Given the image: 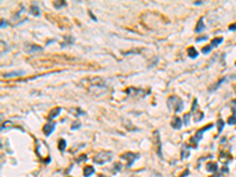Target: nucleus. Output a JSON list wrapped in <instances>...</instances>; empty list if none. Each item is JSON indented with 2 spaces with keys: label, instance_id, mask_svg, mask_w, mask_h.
Instances as JSON below:
<instances>
[{
  "label": "nucleus",
  "instance_id": "17",
  "mask_svg": "<svg viewBox=\"0 0 236 177\" xmlns=\"http://www.w3.org/2000/svg\"><path fill=\"white\" fill-rule=\"evenodd\" d=\"M226 80H227V78H226V77H224V78H222V79H220V80H218V82H217V83L214 85V87H210V88H209V91H215V90H217V88L220 87V85H221V84H223V83H224Z\"/></svg>",
  "mask_w": 236,
  "mask_h": 177
},
{
  "label": "nucleus",
  "instance_id": "31",
  "mask_svg": "<svg viewBox=\"0 0 236 177\" xmlns=\"http://www.w3.org/2000/svg\"><path fill=\"white\" fill-rule=\"evenodd\" d=\"M6 26H8V24L5 21V20H1V29H4V27H6Z\"/></svg>",
  "mask_w": 236,
  "mask_h": 177
},
{
  "label": "nucleus",
  "instance_id": "22",
  "mask_svg": "<svg viewBox=\"0 0 236 177\" xmlns=\"http://www.w3.org/2000/svg\"><path fill=\"white\" fill-rule=\"evenodd\" d=\"M213 50V47H212V45H208V46H204L203 48H202V53L203 54H208L210 51Z\"/></svg>",
  "mask_w": 236,
  "mask_h": 177
},
{
  "label": "nucleus",
  "instance_id": "19",
  "mask_svg": "<svg viewBox=\"0 0 236 177\" xmlns=\"http://www.w3.org/2000/svg\"><path fill=\"white\" fill-rule=\"evenodd\" d=\"M11 128H13V124H12L10 120H6V122H4L3 125H1V131L8 130V129H11Z\"/></svg>",
  "mask_w": 236,
  "mask_h": 177
},
{
  "label": "nucleus",
  "instance_id": "21",
  "mask_svg": "<svg viewBox=\"0 0 236 177\" xmlns=\"http://www.w3.org/2000/svg\"><path fill=\"white\" fill-rule=\"evenodd\" d=\"M190 117H191L190 113H185V115L183 116V124H184V125H189V123H190Z\"/></svg>",
  "mask_w": 236,
  "mask_h": 177
},
{
  "label": "nucleus",
  "instance_id": "23",
  "mask_svg": "<svg viewBox=\"0 0 236 177\" xmlns=\"http://www.w3.org/2000/svg\"><path fill=\"white\" fill-rule=\"evenodd\" d=\"M80 122H78V120H76V122H73V124L71 125V130H77V129H79L80 128Z\"/></svg>",
  "mask_w": 236,
  "mask_h": 177
},
{
  "label": "nucleus",
  "instance_id": "4",
  "mask_svg": "<svg viewBox=\"0 0 236 177\" xmlns=\"http://www.w3.org/2000/svg\"><path fill=\"white\" fill-rule=\"evenodd\" d=\"M122 158L123 159H127L129 163L127 164V167L128 168H130L132 164L135 163V161L137 159V158H139V154H136V152H127V154H123L122 155Z\"/></svg>",
  "mask_w": 236,
  "mask_h": 177
},
{
  "label": "nucleus",
  "instance_id": "32",
  "mask_svg": "<svg viewBox=\"0 0 236 177\" xmlns=\"http://www.w3.org/2000/svg\"><path fill=\"white\" fill-rule=\"evenodd\" d=\"M222 172H223V174H227V172H228V168H227V167H224V168L222 169Z\"/></svg>",
  "mask_w": 236,
  "mask_h": 177
},
{
  "label": "nucleus",
  "instance_id": "29",
  "mask_svg": "<svg viewBox=\"0 0 236 177\" xmlns=\"http://www.w3.org/2000/svg\"><path fill=\"white\" fill-rule=\"evenodd\" d=\"M229 30H230V31H236V22L229 25Z\"/></svg>",
  "mask_w": 236,
  "mask_h": 177
},
{
  "label": "nucleus",
  "instance_id": "6",
  "mask_svg": "<svg viewBox=\"0 0 236 177\" xmlns=\"http://www.w3.org/2000/svg\"><path fill=\"white\" fill-rule=\"evenodd\" d=\"M127 93L130 96H139V95H145L146 92L142 88H135V87H129L127 88Z\"/></svg>",
  "mask_w": 236,
  "mask_h": 177
},
{
  "label": "nucleus",
  "instance_id": "8",
  "mask_svg": "<svg viewBox=\"0 0 236 177\" xmlns=\"http://www.w3.org/2000/svg\"><path fill=\"white\" fill-rule=\"evenodd\" d=\"M182 125H183V120L180 117H175L172 119V122H171V126L175 130H180L182 128Z\"/></svg>",
  "mask_w": 236,
  "mask_h": 177
},
{
  "label": "nucleus",
  "instance_id": "7",
  "mask_svg": "<svg viewBox=\"0 0 236 177\" xmlns=\"http://www.w3.org/2000/svg\"><path fill=\"white\" fill-rule=\"evenodd\" d=\"M205 169H207V171H209V172L216 174V172H217V169H218V165H217L216 162H208L207 165H205Z\"/></svg>",
  "mask_w": 236,
  "mask_h": 177
},
{
  "label": "nucleus",
  "instance_id": "12",
  "mask_svg": "<svg viewBox=\"0 0 236 177\" xmlns=\"http://www.w3.org/2000/svg\"><path fill=\"white\" fill-rule=\"evenodd\" d=\"M60 111H61V108H54L53 110H51V112H50V115H48V120H51V119H53V118H56L59 113H60Z\"/></svg>",
  "mask_w": 236,
  "mask_h": 177
},
{
  "label": "nucleus",
  "instance_id": "26",
  "mask_svg": "<svg viewBox=\"0 0 236 177\" xmlns=\"http://www.w3.org/2000/svg\"><path fill=\"white\" fill-rule=\"evenodd\" d=\"M197 110V99L195 98L194 99V103H192V106H191V112H195Z\"/></svg>",
  "mask_w": 236,
  "mask_h": 177
},
{
  "label": "nucleus",
  "instance_id": "10",
  "mask_svg": "<svg viewBox=\"0 0 236 177\" xmlns=\"http://www.w3.org/2000/svg\"><path fill=\"white\" fill-rule=\"evenodd\" d=\"M190 156V148L188 145H183L182 148V154H181V159H185Z\"/></svg>",
  "mask_w": 236,
  "mask_h": 177
},
{
  "label": "nucleus",
  "instance_id": "28",
  "mask_svg": "<svg viewBox=\"0 0 236 177\" xmlns=\"http://www.w3.org/2000/svg\"><path fill=\"white\" fill-rule=\"evenodd\" d=\"M120 168H122V164H120V163H117V164H115V169H114L115 171H114V172H117V171H119V170H120Z\"/></svg>",
  "mask_w": 236,
  "mask_h": 177
},
{
  "label": "nucleus",
  "instance_id": "15",
  "mask_svg": "<svg viewBox=\"0 0 236 177\" xmlns=\"http://www.w3.org/2000/svg\"><path fill=\"white\" fill-rule=\"evenodd\" d=\"M187 52H188V56H189L190 58H192V59H194V58H197V56H198V52L196 51V48H194V47H189Z\"/></svg>",
  "mask_w": 236,
  "mask_h": 177
},
{
  "label": "nucleus",
  "instance_id": "1",
  "mask_svg": "<svg viewBox=\"0 0 236 177\" xmlns=\"http://www.w3.org/2000/svg\"><path fill=\"white\" fill-rule=\"evenodd\" d=\"M168 108L170 110L173 109V110H175V112H181L183 110V108H184L183 100L181 98H178L177 96H171L168 99Z\"/></svg>",
  "mask_w": 236,
  "mask_h": 177
},
{
  "label": "nucleus",
  "instance_id": "11",
  "mask_svg": "<svg viewBox=\"0 0 236 177\" xmlns=\"http://www.w3.org/2000/svg\"><path fill=\"white\" fill-rule=\"evenodd\" d=\"M24 71H12V72H6L3 76L5 78H12V77H17V76H22Z\"/></svg>",
  "mask_w": 236,
  "mask_h": 177
},
{
  "label": "nucleus",
  "instance_id": "35",
  "mask_svg": "<svg viewBox=\"0 0 236 177\" xmlns=\"http://www.w3.org/2000/svg\"><path fill=\"white\" fill-rule=\"evenodd\" d=\"M203 4V1H197V3H195V5H202Z\"/></svg>",
  "mask_w": 236,
  "mask_h": 177
},
{
  "label": "nucleus",
  "instance_id": "14",
  "mask_svg": "<svg viewBox=\"0 0 236 177\" xmlns=\"http://www.w3.org/2000/svg\"><path fill=\"white\" fill-rule=\"evenodd\" d=\"M58 149L61 151V152H64V151H65V149H66V141L64 140V138L59 140V142H58Z\"/></svg>",
  "mask_w": 236,
  "mask_h": 177
},
{
  "label": "nucleus",
  "instance_id": "33",
  "mask_svg": "<svg viewBox=\"0 0 236 177\" xmlns=\"http://www.w3.org/2000/svg\"><path fill=\"white\" fill-rule=\"evenodd\" d=\"M89 14H90V16H91V17H92V19H93V20H95V21H97V18H96V17H95V16H93V14H92V12H89Z\"/></svg>",
  "mask_w": 236,
  "mask_h": 177
},
{
  "label": "nucleus",
  "instance_id": "3",
  "mask_svg": "<svg viewBox=\"0 0 236 177\" xmlns=\"http://www.w3.org/2000/svg\"><path fill=\"white\" fill-rule=\"evenodd\" d=\"M213 128V124H209V125H207V126H204V128H202V129H200L197 132H196V135H195V137H192L191 140H190V142L192 143V146L194 148H197V143L200 142L201 140H202V137H203V133L205 132V131H208L209 129H212Z\"/></svg>",
  "mask_w": 236,
  "mask_h": 177
},
{
  "label": "nucleus",
  "instance_id": "9",
  "mask_svg": "<svg viewBox=\"0 0 236 177\" xmlns=\"http://www.w3.org/2000/svg\"><path fill=\"white\" fill-rule=\"evenodd\" d=\"M204 29H205V25L203 22V18H200L198 21H197V24H196V26H195V32L201 33L202 31H204Z\"/></svg>",
  "mask_w": 236,
  "mask_h": 177
},
{
  "label": "nucleus",
  "instance_id": "30",
  "mask_svg": "<svg viewBox=\"0 0 236 177\" xmlns=\"http://www.w3.org/2000/svg\"><path fill=\"white\" fill-rule=\"evenodd\" d=\"M207 39H208V37H207V35H204V37H200V38H197L196 42H202V40H207Z\"/></svg>",
  "mask_w": 236,
  "mask_h": 177
},
{
  "label": "nucleus",
  "instance_id": "2",
  "mask_svg": "<svg viewBox=\"0 0 236 177\" xmlns=\"http://www.w3.org/2000/svg\"><path fill=\"white\" fill-rule=\"evenodd\" d=\"M112 157H114V154L111 152V151H102V152H98L97 155H95L93 162L96 164L102 165V164H104V163L110 162L111 159H112Z\"/></svg>",
  "mask_w": 236,
  "mask_h": 177
},
{
  "label": "nucleus",
  "instance_id": "5",
  "mask_svg": "<svg viewBox=\"0 0 236 177\" xmlns=\"http://www.w3.org/2000/svg\"><path fill=\"white\" fill-rule=\"evenodd\" d=\"M54 128H56V124L54 123H47L43 126V131L45 133V136H50L53 131H54Z\"/></svg>",
  "mask_w": 236,
  "mask_h": 177
},
{
  "label": "nucleus",
  "instance_id": "16",
  "mask_svg": "<svg viewBox=\"0 0 236 177\" xmlns=\"http://www.w3.org/2000/svg\"><path fill=\"white\" fill-rule=\"evenodd\" d=\"M221 43H223V38H222V37H218V38H215V39H213V40H212V44H210V45H212V47L214 48V47L218 46Z\"/></svg>",
  "mask_w": 236,
  "mask_h": 177
},
{
  "label": "nucleus",
  "instance_id": "36",
  "mask_svg": "<svg viewBox=\"0 0 236 177\" xmlns=\"http://www.w3.org/2000/svg\"><path fill=\"white\" fill-rule=\"evenodd\" d=\"M235 66H236V61H235Z\"/></svg>",
  "mask_w": 236,
  "mask_h": 177
},
{
  "label": "nucleus",
  "instance_id": "13",
  "mask_svg": "<svg viewBox=\"0 0 236 177\" xmlns=\"http://www.w3.org/2000/svg\"><path fill=\"white\" fill-rule=\"evenodd\" d=\"M93 172H95V168L88 165V167H85V168H84V172H83V175H84V177H90L91 175H93Z\"/></svg>",
  "mask_w": 236,
  "mask_h": 177
},
{
  "label": "nucleus",
  "instance_id": "27",
  "mask_svg": "<svg viewBox=\"0 0 236 177\" xmlns=\"http://www.w3.org/2000/svg\"><path fill=\"white\" fill-rule=\"evenodd\" d=\"M86 159H88L86 155H82L80 157H78V158H77V161H76V162H77V163H80L82 161H86Z\"/></svg>",
  "mask_w": 236,
  "mask_h": 177
},
{
  "label": "nucleus",
  "instance_id": "18",
  "mask_svg": "<svg viewBox=\"0 0 236 177\" xmlns=\"http://www.w3.org/2000/svg\"><path fill=\"white\" fill-rule=\"evenodd\" d=\"M31 14H33V16H35V17L40 16V11H39L38 6H35V5H32V6H31Z\"/></svg>",
  "mask_w": 236,
  "mask_h": 177
},
{
  "label": "nucleus",
  "instance_id": "25",
  "mask_svg": "<svg viewBox=\"0 0 236 177\" xmlns=\"http://www.w3.org/2000/svg\"><path fill=\"white\" fill-rule=\"evenodd\" d=\"M53 6H54L56 8H60V7H63V6H66V1H63V3L54 1V3H53Z\"/></svg>",
  "mask_w": 236,
  "mask_h": 177
},
{
  "label": "nucleus",
  "instance_id": "34",
  "mask_svg": "<svg viewBox=\"0 0 236 177\" xmlns=\"http://www.w3.org/2000/svg\"><path fill=\"white\" fill-rule=\"evenodd\" d=\"M212 177H221V174H218V172H216V174H214Z\"/></svg>",
  "mask_w": 236,
  "mask_h": 177
},
{
  "label": "nucleus",
  "instance_id": "20",
  "mask_svg": "<svg viewBox=\"0 0 236 177\" xmlns=\"http://www.w3.org/2000/svg\"><path fill=\"white\" fill-rule=\"evenodd\" d=\"M217 131H218V135L222 132V130H223V128H224V122H223L222 119H218L217 120Z\"/></svg>",
  "mask_w": 236,
  "mask_h": 177
},
{
  "label": "nucleus",
  "instance_id": "24",
  "mask_svg": "<svg viewBox=\"0 0 236 177\" xmlns=\"http://www.w3.org/2000/svg\"><path fill=\"white\" fill-rule=\"evenodd\" d=\"M228 124L229 125H235L236 124V115H233L231 117L228 118Z\"/></svg>",
  "mask_w": 236,
  "mask_h": 177
}]
</instances>
